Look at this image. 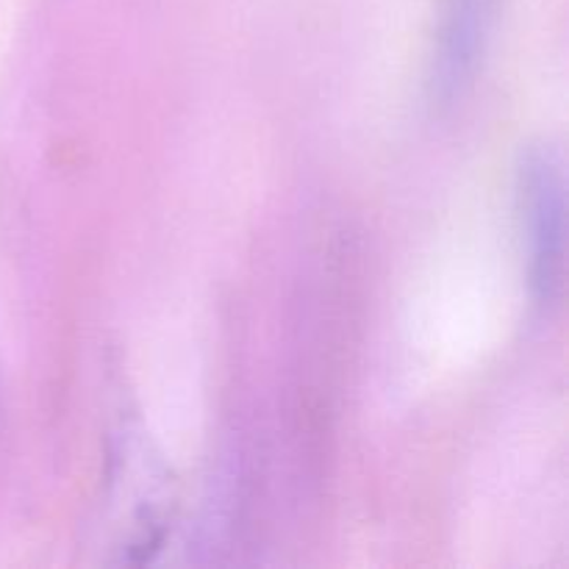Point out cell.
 Listing matches in <instances>:
<instances>
[{
    "label": "cell",
    "instance_id": "cell-1",
    "mask_svg": "<svg viewBox=\"0 0 569 569\" xmlns=\"http://www.w3.org/2000/svg\"><path fill=\"white\" fill-rule=\"evenodd\" d=\"M515 209L533 306L550 309L565 289L567 181L561 153L550 142H528L515 164Z\"/></svg>",
    "mask_w": 569,
    "mask_h": 569
},
{
    "label": "cell",
    "instance_id": "cell-2",
    "mask_svg": "<svg viewBox=\"0 0 569 569\" xmlns=\"http://www.w3.org/2000/svg\"><path fill=\"white\" fill-rule=\"evenodd\" d=\"M503 0H439L431 56H428V100L437 109H453L476 87L483 70Z\"/></svg>",
    "mask_w": 569,
    "mask_h": 569
}]
</instances>
